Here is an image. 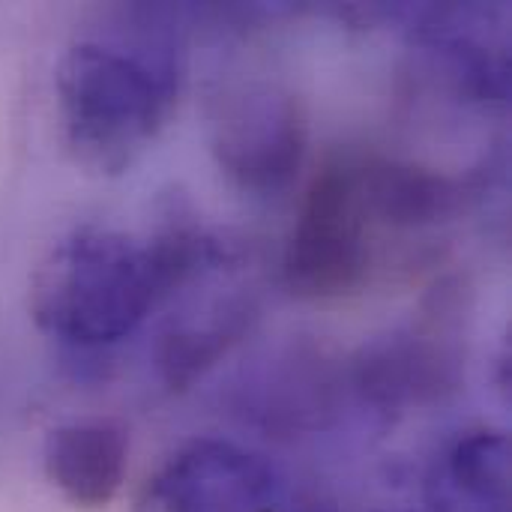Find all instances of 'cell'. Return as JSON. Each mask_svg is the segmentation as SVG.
Segmentation results:
<instances>
[{"mask_svg":"<svg viewBox=\"0 0 512 512\" xmlns=\"http://www.w3.org/2000/svg\"><path fill=\"white\" fill-rule=\"evenodd\" d=\"M333 363L321 348H291L252 384L255 414L267 426H321L345 387V372H336Z\"/></svg>","mask_w":512,"mask_h":512,"instance_id":"cell-11","label":"cell"},{"mask_svg":"<svg viewBox=\"0 0 512 512\" xmlns=\"http://www.w3.org/2000/svg\"><path fill=\"white\" fill-rule=\"evenodd\" d=\"M282 492L261 456L228 441L198 438L147 477L132 512H264Z\"/></svg>","mask_w":512,"mask_h":512,"instance_id":"cell-6","label":"cell"},{"mask_svg":"<svg viewBox=\"0 0 512 512\" xmlns=\"http://www.w3.org/2000/svg\"><path fill=\"white\" fill-rule=\"evenodd\" d=\"M129 438L111 420L57 426L45 438L42 465L51 486L78 510L108 507L126 477Z\"/></svg>","mask_w":512,"mask_h":512,"instance_id":"cell-8","label":"cell"},{"mask_svg":"<svg viewBox=\"0 0 512 512\" xmlns=\"http://www.w3.org/2000/svg\"><path fill=\"white\" fill-rule=\"evenodd\" d=\"M309 144L297 96L273 84H243L219 96L213 111V156L225 177L252 195H276L303 168Z\"/></svg>","mask_w":512,"mask_h":512,"instance_id":"cell-5","label":"cell"},{"mask_svg":"<svg viewBox=\"0 0 512 512\" xmlns=\"http://www.w3.org/2000/svg\"><path fill=\"white\" fill-rule=\"evenodd\" d=\"M135 39L75 42L57 63L54 90L69 159L87 174L117 177L165 126L180 78L177 30L159 6L129 9Z\"/></svg>","mask_w":512,"mask_h":512,"instance_id":"cell-2","label":"cell"},{"mask_svg":"<svg viewBox=\"0 0 512 512\" xmlns=\"http://www.w3.org/2000/svg\"><path fill=\"white\" fill-rule=\"evenodd\" d=\"M249 297H228L204 312L171 324L156 345V366L171 390H189L201 381L255 324Z\"/></svg>","mask_w":512,"mask_h":512,"instance_id":"cell-10","label":"cell"},{"mask_svg":"<svg viewBox=\"0 0 512 512\" xmlns=\"http://www.w3.org/2000/svg\"><path fill=\"white\" fill-rule=\"evenodd\" d=\"M354 177L369 225L381 222L408 231L444 225L462 216L474 201L483 198L489 183V174L483 171L468 177H450L396 159L354 162Z\"/></svg>","mask_w":512,"mask_h":512,"instance_id":"cell-7","label":"cell"},{"mask_svg":"<svg viewBox=\"0 0 512 512\" xmlns=\"http://www.w3.org/2000/svg\"><path fill=\"white\" fill-rule=\"evenodd\" d=\"M225 261L228 246L183 219H171L150 240L96 225L75 228L39 261L30 315L63 345H111L174 291Z\"/></svg>","mask_w":512,"mask_h":512,"instance_id":"cell-1","label":"cell"},{"mask_svg":"<svg viewBox=\"0 0 512 512\" xmlns=\"http://www.w3.org/2000/svg\"><path fill=\"white\" fill-rule=\"evenodd\" d=\"M369 273V219L360 204L354 162L324 165L300 204L285 246L282 276L303 300H336Z\"/></svg>","mask_w":512,"mask_h":512,"instance_id":"cell-4","label":"cell"},{"mask_svg":"<svg viewBox=\"0 0 512 512\" xmlns=\"http://www.w3.org/2000/svg\"><path fill=\"white\" fill-rule=\"evenodd\" d=\"M510 465L504 432H468L426 477L429 512H510Z\"/></svg>","mask_w":512,"mask_h":512,"instance_id":"cell-9","label":"cell"},{"mask_svg":"<svg viewBox=\"0 0 512 512\" xmlns=\"http://www.w3.org/2000/svg\"><path fill=\"white\" fill-rule=\"evenodd\" d=\"M264 512H336L330 504L315 501V498H300V495H288L282 492Z\"/></svg>","mask_w":512,"mask_h":512,"instance_id":"cell-12","label":"cell"},{"mask_svg":"<svg viewBox=\"0 0 512 512\" xmlns=\"http://www.w3.org/2000/svg\"><path fill=\"white\" fill-rule=\"evenodd\" d=\"M471 288L462 279L438 282L417 321L363 345L345 372L351 390L378 414L435 405L465 384Z\"/></svg>","mask_w":512,"mask_h":512,"instance_id":"cell-3","label":"cell"}]
</instances>
